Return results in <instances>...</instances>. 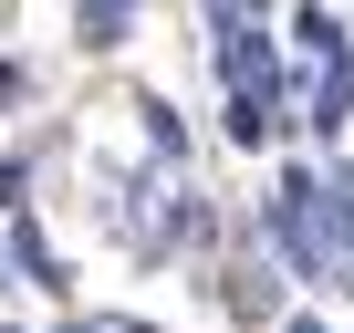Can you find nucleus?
Instances as JSON below:
<instances>
[{"instance_id":"nucleus-1","label":"nucleus","mask_w":354,"mask_h":333,"mask_svg":"<svg viewBox=\"0 0 354 333\" xmlns=\"http://www.w3.org/2000/svg\"><path fill=\"white\" fill-rule=\"evenodd\" d=\"M261 229H271V250H281L292 281H333V271H323V240H313V166H281V188H271Z\"/></svg>"},{"instance_id":"nucleus-2","label":"nucleus","mask_w":354,"mask_h":333,"mask_svg":"<svg viewBox=\"0 0 354 333\" xmlns=\"http://www.w3.org/2000/svg\"><path fill=\"white\" fill-rule=\"evenodd\" d=\"M313 240H323V271H344V292H354V166L313 178Z\"/></svg>"},{"instance_id":"nucleus-3","label":"nucleus","mask_w":354,"mask_h":333,"mask_svg":"<svg viewBox=\"0 0 354 333\" xmlns=\"http://www.w3.org/2000/svg\"><path fill=\"white\" fill-rule=\"evenodd\" d=\"M323 146H344V125H354V53H333L323 73H313V115H302Z\"/></svg>"},{"instance_id":"nucleus-4","label":"nucleus","mask_w":354,"mask_h":333,"mask_svg":"<svg viewBox=\"0 0 354 333\" xmlns=\"http://www.w3.org/2000/svg\"><path fill=\"white\" fill-rule=\"evenodd\" d=\"M281 135V84L271 94H230V146H271Z\"/></svg>"},{"instance_id":"nucleus-5","label":"nucleus","mask_w":354,"mask_h":333,"mask_svg":"<svg viewBox=\"0 0 354 333\" xmlns=\"http://www.w3.org/2000/svg\"><path fill=\"white\" fill-rule=\"evenodd\" d=\"M11 250H21V271H32L42 292H63V260H53V240H42V219H32V209H11Z\"/></svg>"},{"instance_id":"nucleus-6","label":"nucleus","mask_w":354,"mask_h":333,"mask_svg":"<svg viewBox=\"0 0 354 333\" xmlns=\"http://www.w3.org/2000/svg\"><path fill=\"white\" fill-rule=\"evenodd\" d=\"M125 21H136L125 0H84V11H73V42H84V53H115V42H125Z\"/></svg>"},{"instance_id":"nucleus-7","label":"nucleus","mask_w":354,"mask_h":333,"mask_svg":"<svg viewBox=\"0 0 354 333\" xmlns=\"http://www.w3.org/2000/svg\"><path fill=\"white\" fill-rule=\"evenodd\" d=\"M292 32H302V53H313V63H333V53H354V42H344V21L323 11V0H302V11H292Z\"/></svg>"},{"instance_id":"nucleus-8","label":"nucleus","mask_w":354,"mask_h":333,"mask_svg":"<svg viewBox=\"0 0 354 333\" xmlns=\"http://www.w3.org/2000/svg\"><path fill=\"white\" fill-rule=\"evenodd\" d=\"M136 115H146V146H156V156H188V125H177L167 94H136Z\"/></svg>"},{"instance_id":"nucleus-9","label":"nucleus","mask_w":354,"mask_h":333,"mask_svg":"<svg viewBox=\"0 0 354 333\" xmlns=\"http://www.w3.org/2000/svg\"><path fill=\"white\" fill-rule=\"evenodd\" d=\"M240 312H281V292H271V271H240V292H230Z\"/></svg>"},{"instance_id":"nucleus-10","label":"nucleus","mask_w":354,"mask_h":333,"mask_svg":"<svg viewBox=\"0 0 354 333\" xmlns=\"http://www.w3.org/2000/svg\"><path fill=\"white\" fill-rule=\"evenodd\" d=\"M21 94H32V63H21V53H0V104H21Z\"/></svg>"},{"instance_id":"nucleus-11","label":"nucleus","mask_w":354,"mask_h":333,"mask_svg":"<svg viewBox=\"0 0 354 333\" xmlns=\"http://www.w3.org/2000/svg\"><path fill=\"white\" fill-rule=\"evenodd\" d=\"M63 333H146V323H94V312H73Z\"/></svg>"},{"instance_id":"nucleus-12","label":"nucleus","mask_w":354,"mask_h":333,"mask_svg":"<svg viewBox=\"0 0 354 333\" xmlns=\"http://www.w3.org/2000/svg\"><path fill=\"white\" fill-rule=\"evenodd\" d=\"M281 333H333V323L323 312H281Z\"/></svg>"},{"instance_id":"nucleus-13","label":"nucleus","mask_w":354,"mask_h":333,"mask_svg":"<svg viewBox=\"0 0 354 333\" xmlns=\"http://www.w3.org/2000/svg\"><path fill=\"white\" fill-rule=\"evenodd\" d=\"M125 11H136V0H125Z\"/></svg>"},{"instance_id":"nucleus-14","label":"nucleus","mask_w":354,"mask_h":333,"mask_svg":"<svg viewBox=\"0 0 354 333\" xmlns=\"http://www.w3.org/2000/svg\"><path fill=\"white\" fill-rule=\"evenodd\" d=\"M11 333H21V323H11Z\"/></svg>"}]
</instances>
